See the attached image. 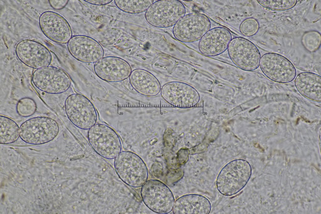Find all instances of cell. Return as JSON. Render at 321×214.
<instances>
[{
  "label": "cell",
  "mask_w": 321,
  "mask_h": 214,
  "mask_svg": "<svg viewBox=\"0 0 321 214\" xmlns=\"http://www.w3.org/2000/svg\"><path fill=\"white\" fill-rule=\"evenodd\" d=\"M259 24L255 18H250L244 20L241 23L239 30L244 35L250 37L255 34L259 30Z\"/></svg>",
  "instance_id": "cell-26"
},
{
  "label": "cell",
  "mask_w": 321,
  "mask_h": 214,
  "mask_svg": "<svg viewBox=\"0 0 321 214\" xmlns=\"http://www.w3.org/2000/svg\"><path fill=\"white\" fill-rule=\"evenodd\" d=\"M212 206L205 196L190 194L182 196L174 202L172 211L174 214H209Z\"/></svg>",
  "instance_id": "cell-18"
},
{
  "label": "cell",
  "mask_w": 321,
  "mask_h": 214,
  "mask_svg": "<svg viewBox=\"0 0 321 214\" xmlns=\"http://www.w3.org/2000/svg\"><path fill=\"white\" fill-rule=\"evenodd\" d=\"M129 80L134 89L142 95L154 97L157 95L161 91V86L158 79L146 70H134L129 76Z\"/></svg>",
  "instance_id": "cell-19"
},
{
  "label": "cell",
  "mask_w": 321,
  "mask_h": 214,
  "mask_svg": "<svg viewBox=\"0 0 321 214\" xmlns=\"http://www.w3.org/2000/svg\"><path fill=\"white\" fill-rule=\"evenodd\" d=\"M39 24L44 34L55 42L65 44L72 37L70 24L63 17L55 12L47 11L42 13L39 17Z\"/></svg>",
  "instance_id": "cell-15"
},
{
  "label": "cell",
  "mask_w": 321,
  "mask_h": 214,
  "mask_svg": "<svg viewBox=\"0 0 321 214\" xmlns=\"http://www.w3.org/2000/svg\"><path fill=\"white\" fill-rule=\"evenodd\" d=\"M114 165L119 178L131 187H140L147 180L148 173L145 163L133 152H120L115 158Z\"/></svg>",
  "instance_id": "cell-2"
},
{
  "label": "cell",
  "mask_w": 321,
  "mask_h": 214,
  "mask_svg": "<svg viewBox=\"0 0 321 214\" xmlns=\"http://www.w3.org/2000/svg\"><path fill=\"white\" fill-rule=\"evenodd\" d=\"M37 105L35 101L29 97H24L19 100L16 106V110L20 116L27 117L35 112Z\"/></svg>",
  "instance_id": "cell-25"
},
{
  "label": "cell",
  "mask_w": 321,
  "mask_h": 214,
  "mask_svg": "<svg viewBox=\"0 0 321 214\" xmlns=\"http://www.w3.org/2000/svg\"><path fill=\"white\" fill-rule=\"evenodd\" d=\"M32 80L38 89L50 94H59L66 92L71 85L68 74L64 70L53 66H47L35 70Z\"/></svg>",
  "instance_id": "cell-8"
},
{
  "label": "cell",
  "mask_w": 321,
  "mask_h": 214,
  "mask_svg": "<svg viewBox=\"0 0 321 214\" xmlns=\"http://www.w3.org/2000/svg\"><path fill=\"white\" fill-rule=\"evenodd\" d=\"M84 1L88 3L97 5H103L108 4L113 0H87Z\"/></svg>",
  "instance_id": "cell-28"
},
{
  "label": "cell",
  "mask_w": 321,
  "mask_h": 214,
  "mask_svg": "<svg viewBox=\"0 0 321 214\" xmlns=\"http://www.w3.org/2000/svg\"><path fill=\"white\" fill-rule=\"evenodd\" d=\"M140 193L144 203L153 211L164 214L172 210L175 202L173 194L162 182L154 179L147 180L142 186Z\"/></svg>",
  "instance_id": "cell-7"
},
{
  "label": "cell",
  "mask_w": 321,
  "mask_h": 214,
  "mask_svg": "<svg viewBox=\"0 0 321 214\" xmlns=\"http://www.w3.org/2000/svg\"><path fill=\"white\" fill-rule=\"evenodd\" d=\"M65 108L69 119L80 129H89L96 123V109L91 101L82 94L75 93L69 95L65 101Z\"/></svg>",
  "instance_id": "cell-5"
},
{
  "label": "cell",
  "mask_w": 321,
  "mask_h": 214,
  "mask_svg": "<svg viewBox=\"0 0 321 214\" xmlns=\"http://www.w3.org/2000/svg\"><path fill=\"white\" fill-rule=\"evenodd\" d=\"M231 60L237 67L244 70L253 71L260 65L261 55L257 47L245 38H233L228 47Z\"/></svg>",
  "instance_id": "cell-10"
},
{
  "label": "cell",
  "mask_w": 321,
  "mask_h": 214,
  "mask_svg": "<svg viewBox=\"0 0 321 214\" xmlns=\"http://www.w3.org/2000/svg\"><path fill=\"white\" fill-rule=\"evenodd\" d=\"M114 1L116 6L119 9L131 14H138L145 12L154 1L153 0H115Z\"/></svg>",
  "instance_id": "cell-22"
},
{
  "label": "cell",
  "mask_w": 321,
  "mask_h": 214,
  "mask_svg": "<svg viewBox=\"0 0 321 214\" xmlns=\"http://www.w3.org/2000/svg\"><path fill=\"white\" fill-rule=\"evenodd\" d=\"M252 168L249 163L241 159H234L220 170L216 179L218 191L226 196H231L242 190L250 178Z\"/></svg>",
  "instance_id": "cell-1"
},
{
  "label": "cell",
  "mask_w": 321,
  "mask_h": 214,
  "mask_svg": "<svg viewBox=\"0 0 321 214\" xmlns=\"http://www.w3.org/2000/svg\"><path fill=\"white\" fill-rule=\"evenodd\" d=\"M260 65L266 77L277 83L290 82L296 75V70L292 63L278 54L270 52L264 54L260 58Z\"/></svg>",
  "instance_id": "cell-11"
},
{
  "label": "cell",
  "mask_w": 321,
  "mask_h": 214,
  "mask_svg": "<svg viewBox=\"0 0 321 214\" xmlns=\"http://www.w3.org/2000/svg\"><path fill=\"white\" fill-rule=\"evenodd\" d=\"M160 91L164 99L176 107H192L196 105L199 100V95L197 91L190 85L181 81L167 82L163 86Z\"/></svg>",
  "instance_id": "cell-13"
},
{
  "label": "cell",
  "mask_w": 321,
  "mask_h": 214,
  "mask_svg": "<svg viewBox=\"0 0 321 214\" xmlns=\"http://www.w3.org/2000/svg\"><path fill=\"white\" fill-rule=\"evenodd\" d=\"M320 33L316 30L306 32L303 34L301 42L304 48L308 51L313 52L320 48L321 45Z\"/></svg>",
  "instance_id": "cell-23"
},
{
  "label": "cell",
  "mask_w": 321,
  "mask_h": 214,
  "mask_svg": "<svg viewBox=\"0 0 321 214\" xmlns=\"http://www.w3.org/2000/svg\"><path fill=\"white\" fill-rule=\"evenodd\" d=\"M295 85L298 92L312 100L320 101L321 78L314 73L305 72L296 76Z\"/></svg>",
  "instance_id": "cell-20"
},
{
  "label": "cell",
  "mask_w": 321,
  "mask_h": 214,
  "mask_svg": "<svg viewBox=\"0 0 321 214\" xmlns=\"http://www.w3.org/2000/svg\"><path fill=\"white\" fill-rule=\"evenodd\" d=\"M261 6L270 10L283 11L293 8L297 3V0H257Z\"/></svg>",
  "instance_id": "cell-24"
},
{
  "label": "cell",
  "mask_w": 321,
  "mask_h": 214,
  "mask_svg": "<svg viewBox=\"0 0 321 214\" xmlns=\"http://www.w3.org/2000/svg\"><path fill=\"white\" fill-rule=\"evenodd\" d=\"M20 137L27 143L43 144L54 139L58 134L59 127L53 119L46 117H37L29 119L20 127Z\"/></svg>",
  "instance_id": "cell-4"
},
{
  "label": "cell",
  "mask_w": 321,
  "mask_h": 214,
  "mask_svg": "<svg viewBox=\"0 0 321 214\" xmlns=\"http://www.w3.org/2000/svg\"><path fill=\"white\" fill-rule=\"evenodd\" d=\"M67 48L73 57L85 63L96 62L104 54L103 48L97 41L85 35L72 37L68 42Z\"/></svg>",
  "instance_id": "cell-14"
},
{
  "label": "cell",
  "mask_w": 321,
  "mask_h": 214,
  "mask_svg": "<svg viewBox=\"0 0 321 214\" xmlns=\"http://www.w3.org/2000/svg\"><path fill=\"white\" fill-rule=\"evenodd\" d=\"M183 4L176 0H158L147 10L145 18L151 25L157 28H168L174 25L185 15Z\"/></svg>",
  "instance_id": "cell-6"
},
{
  "label": "cell",
  "mask_w": 321,
  "mask_h": 214,
  "mask_svg": "<svg viewBox=\"0 0 321 214\" xmlns=\"http://www.w3.org/2000/svg\"><path fill=\"white\" fill-rule=\"evenodd\" d=\"M87 138L94 151L105 159H114L121 151L122 144L119 136L106 124L99 123L92 126L88 131Z\"/></svg>",
  "instance_id": "cell-3"
},
{
  "label": "cell",
  "mask_w": 321,
  "mask_h": 214,
  "mask_svg": "<svg viewBox=\"0 0 321 214\" xmlns=\"http://www.w3.org/2000/svg\"><path fill=\"white\" fill-rule=\"evenodd\" d=\"M232 39L230 31L227 28L216 27L210 29L200 40L198 48L203 54L214 56L224 52Z\"/></svg>",
  "instance_id": "cell-17"
},
{
  "label": "cell",
  "mask_w": 321,
  "mask_h": 214,
  "mask_svg": "<svg viewBox=\"0 0 321 214\" xmlns=\"http://www.w3.org/2000/svg\"><path fill=\"white\" fill-rule=\"evenodd\" d=\"M18 59L26 66L38 69L48 66L52 60L50 50L39 42L26 39L19 41L15 48Z\"/></svg>",
  "instance_id": "cell-12"
},
{
  "label": "cell",
  "mask_w": 321,
  "mask_h": 214,
  "mask_svg": "<svg viewBox=\"0 0 321 214\" xmlns=\"http://www.w3.org/2000/svg\"><path fill=\"white\" fill-rule=\"evenodd\" d=\"M211 27L209 18L205 15L192 13L185 15L174 25L175 38L182 42L189 43L200 40Z\"/></svg>",
  "instance_id": "cell-9"
},
{
  "label": "cell",
  "mask_w": 321,
  "mask_h": 214,
  "mask_svg": "<svg viewBox=\"0 0 321 214\" xmlns=\"http://www.w3.org/2000/svg\"><path fill=\"white\" fill-rule=\"evenodd\" d=\"M19 136L20 128L16 122L8 117L0 115V143L7 144L14 143Z\"/></svg>",
  "instance_id": "cell-21"
},
{
  "label": "cell",
  "mask_w": 321,
  "mask_h": 214,
  "mask_svg": "<svg viewBox=\"0 0 321 214\" xmlns=\"http://www.w3.org/2000/svg\"><path fill=\"white\" fill-rule=\"evenodd\" d=\"M94 70L97 76L106 81H123L129 77L132 69L125 60L115 56L103 57L95 63Z\"/></svg>",
  "instance_id": "cell-16"
},
{
  "label": "cell",
  "mask_w": 321,
  "mask_h": 214,
  "mask_svg": "<svg viewBox=\"0 0 321 214\" xmlns=\"http://www.w3.org/2000/svg\"><path fill=\"white\" fill-rule=\"evenodd\" d=\"M49 3L53 8L56 10L61 9L64 8L68 3V0H49Z\"/></svg>",
  "instance_id": "cell-27"
}]
</instances>
